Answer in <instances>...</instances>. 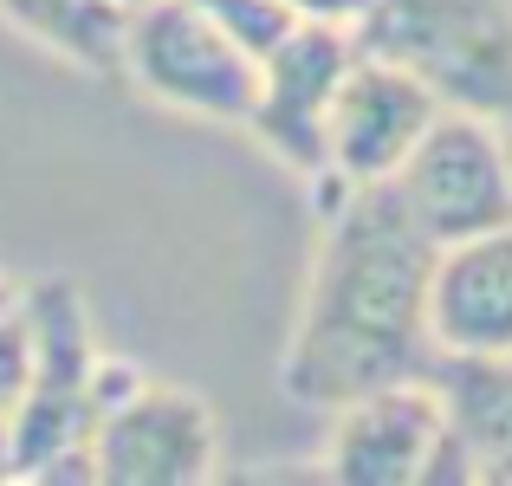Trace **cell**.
Returning <instances> with one entry per match:
<instances>
[{
  "label": "cell",
  "instance_id": "17",
  "mask_svg": "<svg viewBox=\"0 0 512 486\" xmlns=\"http://www.w3.org/2000/svg\"><path fill=\"white\" fill-rule=\"evenodd\" d=\"M13 299H20V286H13V279H7V273H0V312H7V305H13Z\"/></svg>",
  "mask_w": 512,
  "mask_h": 486
},
{
  "label": "cell",
  "instance_id": "10",
  "mask_svg": "<svg viewBox=\"0 0 512 486\" xmlns=\"http://www.w3.org/2000/svg\"><path fill=\"white\" fill-rule=\"evenodd\" d=\"M435 357H512V221L435 253Z\"/></svg>",
  "mask_w": 512,
  "mask_h": 486
},
{
  "label": "cell",
  "instance_id": "1",
  "mask_svg": "<svg viewBox=\"0 0 512 486\" xmlns=\"http://www.w3.org/2000/svg\"><path fill=\"white\" fill-rule=\"evenodd\" d=\"M318 195H325V227L279 357V389L299 409L331 415L363 389L435 370L428 292L441 247L402 214L389 182L318 188Z\"/></svg>",
  "mask_w": 512,
  "mask_h": 486
},
{
  "label": "cell",
  "instance_id": "8",
  "mask_svg": "<svg viewBox=\"0 0 512 486\" xmlns=\"http://www.w3.org/2000/svg\"><path fill=\"white\" fill-rule=\"evenodd\" d=\"M441 117V98L409 65L363 52L344 65L325 130V182L318 188H370L402 169V156L422 143V130Z\"/></svg>",
  "mask_w": 512,
  "mask_h": 486
},
{
  "label": "cell",
  "instance_id": "7",
  "mask_svg": "<svg viewBox=\"0 0 512 486\" xmlns=\"http://www.w3.org/2000/svg\"><path fill=\"white\" fill-rule=\"evenodd\" d=\"M357 59L350 26H318L299 20L273 52L260 59V85L247 104V137L273 162H286L305 182H325V130H331V98H338L344 65Z\"/></svg>",
  "mask_w": 512,
  "mask_h": 486
},
{
  "label": "cell",
  "instance_id": "3",
  "mask_svg": "<svg viewBox=\"0 0 512 486\" xmlns=\"http://www.w3.org/2000/svg\"><path fill=\"white\" fill-rule=\"evenodd\" d=\"M357 46L428 78L441 104L512 117V0H370Z\"/></svg>",
  "mask_w": 512,
  "mask_h": 486
},
{
  "label": "cell",
  "instance_id": "11",
  "mask_svg": "<svg viewBox=\"0 0 512 486\" xmlns=\"http://www.w3.org/2000/svg\"><path fill=\"white\" fill-rule=\"evenodd\" d=\"M435 389L448 402V435L428 486H512V357H435Z\"/></svg>",
  "mask_w": 512,
  "mask_h": 486
},
{
  "label": "cell",
  "instance_id": "5",
  "mask_svg": "<svg viewBox=\"0 0 512 486\" xmlns=\"http://www.w3.org/2000/svg\"><path fill=\"white\" fill-rule=\"evenodd\" d=\"M124 78L201 124H247L260 59L221 33L195 0H143L124 20Z\"/></svg>",
  "mask_w": 512,
  "mask_h": 486
},
{
  "label": "cell",
  "instance_id": "2",
  "mask_svg": "<svg viewBox=\"0 0 512 486\" xmlns=\"http://www.w3.org/2000/svg\"><path fill=\"white\" fill-rule=\"evenodd\" d=\"M33 370L13 409V480H91V415H98V324L78 279H26Z\"/></svg>",
  "mask_w": 512,
  "mask_h": 486
},
{
  "label": "cell",
  "instance_id": "14",
  "mask_svg": "<svg viewBox=\"0 0 512 486\" xmlns=\"http://www.w3.org/2000/svg\"><path fill=\"white\" fill-rule=\"evenodd\" d=\"M26 370H33V318H26V299H13L0 312V422H13L20 409Z\"/></svg>",
  "mask_w": 512,
  "mask_h": 486
},
{
  "label": "cell",
  "instance_id": "16",
  "mask_svg": "<svg viewBox=\"0 0 512 486\" xmlns=\"http://www.w3.org/2000/svg\"><path fill=\"white\" fill-rule=\"evenodd\" d=\"M0 480H13V428L0 422Z\"/></svg>",
  "mask_w": 512,
  "mask_h": 486
},
{
  "label": "cell",
  "instance_id": "13",
  "mask_svg": "<svg viewBox=\"0 0 512 486\" xmlns=\"http://www.w3.org/2000/svg\"><path fill=\"white\" fill-rule=\"evenodd\" d=\"M201 13H208L214 26H221L234 46H247L253 59H266V52L279 46V39L292 33V13H286V0H195Z\"/></svg>",
  "mask_w": 512,
  "mask_h": 486
},
{
  "label": "cell",
  "instance_id": "15",
  "mask_svg": "<svg viewBox=\"0 0 512 486\" xmlns=\"http://www.w3.org/2000/svg\"><path fill=\"white\" fill-rule=\"evenodd\" d=\"M292 20H318V26H350L357 33V20L370 13V0H286Z\"/></svg>",
  "mask_w": 512,
  "mask_h": 486
},
{
  "label": "cell",
  "instance_id": "6",
  "mask_svg": "<svg viewBox=\"0 0 512 486\" xmlns=\"http://www.w3.org/2000/svg\"><path fill=\"white\" fill-rule=\"evenodd\" d=\"M221 461V422L182 383L137 376L91 422V480L104 486H195Z\"/></svg>",
  "mask_w": 512,
  "mask_h": 486
},
{
  "label": "cell",
  "instance_id": "12",
  "mask_svg": "<svg viewBox=\"0 0 512 486\" xmlns=\"http://www.w3.org/2000/svg\"><path fill=\"white\" fill-rule=\"evenodd\" d=\"M0 20L33 46L59 52L85 78H124V20L117 0H0Z\"/></svg>",
  "mask_w": 512,
  "mask_h": 486
},
{
  "label": "cell",
  "instance_id": "4",
  "mask_svg": "<svg viewBox=\"0 0 512 486\" xmlns=\"http://www.w3.org/2000/svg\"><path fill=\"white\" fill-rule=\"evenodd\" d=\"M389 195L402 201V214L435 247L506 227L512 221V150L500 137V117L441 104V117L422 130V143L389 175Z\"/></svg>",
  "mask_w": 512,
  "mask_h": 486
},
{
  "label": "cell",
  "instance_id": "18",
  "mask_svg": "<svg viewBox=\"0 0 512 486\" xmlns=\"http://www.w3.org/2000/svg\"><path fill=\"white\" fill-rule=\"evenodd\" d=\"M117 7H124V13H130V7H143V0H117Z\"/></svg>",
  "mask_w": 512,
  "mask_h": 486
},
{
  "label": "cell",
  "instance_id": "9",
  "mask_svg": "<svg viewBox=\"0 0 512 486\" xmlns=\"http://www.w3.org/2000/svg\"><path fill=\"white\" fill-rule=\"evenodd\" d=\"M448 435V402L435 376L363 389L331 409L325 435V474L344 486H428Z\"/></svg>",
  "mask_w": 512,
  "mask_h": 486
}]
</instances>
